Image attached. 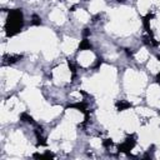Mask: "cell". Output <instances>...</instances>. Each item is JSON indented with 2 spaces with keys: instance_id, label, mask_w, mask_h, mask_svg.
<instances>
[{
  "instance_id": "obj_6",
  "label": "cell",
  "mask_w": 160,
  "mask_h": 160,
  "mask_svg": "<svg viewBox=\"0 0 160 160\" xmlns=\"http://www.w3.org/2000/svg\"><path fill=\"white\" fill-rule=\"evenodd\" d=\"M75 16H76L80 21H82V22H85V21L89 20V14H88L85 10H81V9L75 11Z\"/></svg>"
},
{
  "instance_id": "obj_5",
  "label": "cell",
  "mask_w": 160,
  "mask_h": 160,
  "mask_svg": "<svg viewBox=\"0 0 160 160\" xmlns=\"http://www.w3.org/2000/svg\"><path fill=\"white\" fill-rule=\"evenodd\" d=\"M50 19L55 22H62L64 20V14L61 10H54L51 14H50Z\"/></svg>"
},
{
  "instance_id": "obj_1",
  "label": "cell",
  "mask_w": 160,
  "mask_h": 160,
  "mask_svg": "<svg viewBox=\"0 0 160 160\" xmlns=\"http://www.w3.org/2000/svg\"><path fill=\"white\" fill-rule=\"evenodd\" d=\"M94 59H95V56H94V54H92L90 50H82V51L79 54V56H78V61H79V64H81L82 66L90 65V64L94 61Z\"/></svg>"
},
{
  "instance_id": "obj_3",
  "label": "cell",
  "mask_w": 160,
  "mask_h": 160,
  "mask_svg": "<svg viewBox=\"0 0 160 160\" xmlns=\"http://www.w3.org/2000/svg\"><path fill=\"white\" fill-rule=\"evenodd\" d=\"M66 115H68L70 122H80V121H82V119H84L82 114H81L79 110H76V109H70V110H68V111H66Z\"/></svg>"
},
{
  "instance_id": "obj_4",
  "label": "cell",
  "mask_w": 160,
  "mask_h": 160,
  "mask_svg": "<svg viewBox=\"0 0 160 160\" xmlns=\"http://www.w3.org/2000/svg\"><path fill=\"white\" fill-rule=\"evenodd\" d=\"M148 68L150 69L151 72L156 74V72H160V61L158 59H150L149 64H148Z\"/></svg>"
},
{
  "instance_id": "obj_9",
  "label": "cell",
  "mask_w": 160,
  "mask_h": 160,
  "mask_svg": "<svg viewBox=\"0 0 160 160\" xmlns=\"http://www.w3.org/2000/svg\"><path fill=\"white\" fill-rule=\"evenodd\" d=\"M68 1H70V2H76V1H79V0H68Z\"/></svg>"
},
{
  "instance_id": "obj_8",
  "label": "cell",
  "mask_w": 160,
  "mask_h": 160,
  "mask_svg": "<svg viewBox=\"0 0 160 160\" xmlns=\"http://www.w3.org/2000/svg\"><path fill=\"white\" fill-rule=\"evenodd\" d=\"M90 145H91L92 148H96V149H99V148L101 146V140H100V139H94V140H91Z\"/></svg>"
},
{
  "instance_id": "obj_2",
  "label": "cell",
  "mask_w": 160,
  "mask_h": 160,
  "mask_svg": "<svg viewBox=\"0 0 160 160\" xmlns=\"http://www.w3.org/2000/svg\"><path fill=\"white\" fill-rule=\"evenodd\" d=\"M76 46H78V41H76L75 39H65L64 42L61 44V49H62V51L66 52V54L72 52Z\"/></svg>"
},
{
  "instance_id": "obj_7",
  "label": "cell",
  "mask_w": 160,
  "mask_h": 160,
  "mask_svg": "<svg viewBox=\"0 0 160 160\" xmlns=\"http://www.w3.org/2000/svg\"><path fill=\"white\" fill-rule=\"evenodd\" d=\"M148 58H149V52H148L146 49H140L139 52L136 54V59H138V61H145Z\"/></svg>"
}]
</instances>
